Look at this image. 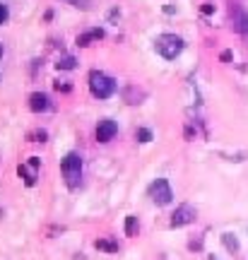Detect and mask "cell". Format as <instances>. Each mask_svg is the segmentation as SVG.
<instances>
[{
    "label": "cell",
    "instance_id": "obj_1",
    "mask_svg": "<svg viewBox=\"0 0 248 260\" xmlns=\"http://www.w3.org/2000/svg\"><path fill=\"white\" fill-rule=\"evenodd\" d=\"M89 92L97 96V99H109L111 94L116 92V80L109 77L101 70H92L89 73Z\"/></svg>",
    "mask_w": 248,
    "mask_h": 260
},
{
    "label": "cell",
    "instance_id": "obj_2",
    "mask_svg": "<svg viewBox=\"0 0 248 260\" xmlns=\"http://www.w3.org/2000/svg\"><path fill=\"white\" fill-rule=\"evenodd\" d=\"M154 48H157V53L164 56L166 60H174L183 51V39L176 37V34H162V37H157Z\"/></svg>",
    "mask_w": 248,
    "mask_h": 260
},
{
    "label": "cell",
    "instance_id": "obj_3",
    "mask_svg": "<svg viewBox=\"0 0 248 260\" xmlns=\"http://www.w3.org/2000/svg\"><path fill=\"white\" fill-rule=\"evenodd\" d=\"M60 169H63V176L68 181V186L70 188L80 186V178H82V159H80V154H75V152L65 154V159L60 161Z\"/></svg>",
    "mask_w": 248,
    "mask_h": 260
},
{
    "label": "cell",
    "instance_id": "obj_4",
    "mask_svg": "<svg viewBox=\"0 0 248 260\" xmlns=\"http://www.w3.org/2000/svg\"><path fill=\"white\" fill-rule=\"evenodd\" d=\"M149 198H152L157 205L171 203V200H174V190L169 186V181H166V178H157L154 183L149 186Z\"/></svg>",
    "mask_w": 248,
    "mask_h": 260
},
{
    "label": "cell",
    "instance_id": "obj_5",
    "mask_svg": "<svg viewBox=\"0 0 248 260\" xmlns=\"http://www.w3.org/2000/svg\"><path fill=\"white\" fill-rule=\"evenodd\" d=\"M195 222V207H191V205H181L178 210H176L174 214H171V226H185V224Z\"/></svg>",
    "mask_w": 248,
    "mask_h": 260
},
{
    "label": "cell",
    "instance_id": "obj_6",
    "mask_svg": "<svg viewBox=\"0 0 248 260\" xmlns=\"http://www.w3.org/2000/svg\"><path fill=\"white\" fill-rule=\"evenodd\" d=\"M116 133H118V125H116V121H111V118H104V121H99V125H97V140H99V142L113 140Z\"/></svg>",
    "mask_w": 248,
    "mask_h": 260
},
{
    "label": "cell",
    "instance_id": "obj_7",
    "mask_svg": "<svg viewBox=\"0 0 248 260\" xmlns=\"http://www.w3.org/2000/svg\"><path fill=\"white\" fill-rule=\"evenodd\" d=\"M231 29L239 34H248V12L246 10H231Z\"/></svg>",
    "mask_w": 248,
    "mask_h": 260
},
{
    "label": "cell",
    "instance_id": "obj_8",
    "mask_svg": "<svg viewBox=\"0 0 248 260\" xmlns=\"http://www.w3.org/2000/svg\"><path fill=\"white\" fill-rule=\"evenodd\" d=\"M29 109L34 113H41V111H48L51 109V102H48V96L44 92H34L29 96Z\"/></svg>",
    "mask_w": 248,
    "mask_h": 260
},
{
    "label": "cell",
    "instance_id": "obj_9",
    "mask_svg": "<svg viewBox=\"0 0 248 260\" xmlns=\"http://www.w3.org/2000/svg\"><path fill=\"white\" fill-rule=\"evenodd\" d=\"M94 248L97 251H106V253H118V243L113 241V239H97Z\"/></svg>",
    "mask_w": 248,
    "mask_h": 260
},
{
    "label": "cell",
    "instance_id": "obj_10",
    "mask_svg": "<svg viewBox=\"0 0 248 260\" xmlns=\"http://www.w3.org/2000/svg\"><path fill=\"white\" fill-rule=\"evenodd\" d=\"M123 96H126V102L128 104H142V99H145L147 94L142 92V89H138V87H128Z\"/></svg>",
    "mask_w": 248,
    "mask_h": 260
},
{
    "label": "cell",
    "instance_id": "obj_11",
    "mask_svg": "<svg viewBox=\"0 0 248 260\" xmlns=\"http://www.w3.org/2000/svg\"><path fill=\"white\" fill-rule=\"evenodd\" d=\"M101 37H104V31H101V29H92L89 34L77 37V46H89V41H92V39H101Z\"/></svg>",
    "mask_w": 248,
    "mask_h": 260
},
{
    "label": "cell",
    "instance_id": "obj_12",
    "mask_svg": "<svg viewBox=\"0 0 248 260\" xmlns=\"http://www.w3.org/2000/svg\"><path fill=\"white\" fill-rule=\"evenodd\" d=\"M135 232H138V217L128 214L126 217V236H135Z\"/></svg>",
    "mask_w": 248,
    "mask_h": 260
},
{
    "label": "cell",
    "instance_id": "obj_13",
    "mask_svg": "<svg viewBox=\"0 0 248 260\" xmlns=\"http://www.w3.org/2000/svg\"><path fill=\"white\" fill-rule=\"evenodd\" d=\"M75 63H77V60H75L73 56H63V58H58V63H55V68H58V70H73Z\"/></svg>",
    "mask_w": 248,
    "mask_h": 260
},
{
    "label": "cell",
    "instance_id": "obj_14",
    "mask_svg": "<svg viewBox=\"0 0 248 260\" xmlns=\"http://www.w3.org/2000/svg\"><path fill=\"white\" fill-rule=\"evenodd\" d=\"M17 174L22 178H24V183H27V186H34V183H37V176H34V174H29V169L27 167H19L17 169Z\"/></svg>",
    "mask_w": 248,
    "mask_h": 260
},
{
    "label": "cell",
    "instance_id": "obj_15",
    "mask_svg": "<svg viewBox=\"0 0 248 260\" xmlns=\"http://www.w3.org/2000/svg\"><path fill=\"white\" fill-rule=\"evenodd\" d=\"M222 239H224V246H227L229 251H239V241H236V239H231V234H224Z\"/></svg>",
    "mask_w": 248,
    "mask_h": 260
},
{
    "label": "cell",
    "instance_id": "obj_16",
    "mask_svg": "<svg viewBox=\"0 0 248 260\" xmlns=\"http://www.w3.org/2000/svg\"><path fill=\"white\" fill-rule=\"evenodd\" d=\"M135 138H138L140 142H149V140H152V130H147V128H138Z\"/></svg>",
    "mask_w": 248,
    "mask_h": 260
},
{
    "label": "cell",
    "instance_id": "obj_17",
    "mask_svg": "<svg viewBox=\"0 0 248 260\" xmlns=\"http://www.w3.org/2000/svg\"><path fill=\"white\" fill-rule=\"evenodd\" d=\"M65 3H70V5H75L80 10H89V0H65Z\"/></svg>",
    "mask_w": 248,
    "mask_h": 260
},
{
    "label": "cell",
    "instance_id": "obj_18",
    "mask_svg": "<svg viewBox=\"0 0 248 260\" xmlns=\"http://www.w3.org/2000/svg\"><path fill=\"white\" fill-rule=\"evenodd\" d=\"M29 138H34V142H44V140H46V130H37V133H32Z\"/></svg>",
    "mask_w": 248,
    "mask_h": 260
},
{
    "label": "cell",
    "instance_id": "obj_19",
    "mask_svg": "<svg viewBox=\"0 0 248 260\" xmlns=\"http://www.w3.org/2000/svg\"><path fill=\"white\" fill-rule=\"evenodd\" d=\"M5 22H8V8L0 5V24H5Z\"/></svg>",
    "mask_w": 248,
    "mask_h": 260
},
{
    "label": "cell",
    "instance_id": "obj_20",
    "mask_svg": "<svg viewBox=\"0 0 248 260\" xmlns=\"http://www.w3.org/2000/svg\"><path fill=\"white\" fill-rule=\"evenodd\" d=\"M55 89H58V92H60V89H63V92H70V84L68 82H55Z\"/></svg>",
    "mask_w": 248,
    "mask_h": 260
},
{
    "label": "cell",
    "instance_id": "obj_21",
    "mask_svg": "<svg viewBox=\"0 0 248 260\" xmlns=\"http://www.w3.org/2000/svg\"><path fill=\"white\" fill-rule=\"evenodd\" d=\"M222 60H224V63H229V60H231V51H224V53H222Z\"/></svg>",
    "mask_w": 248,
    "mask_h": 260
},
{
    "label": "cell",
    "instance_id": "obj_22",
    "mask_svg": "<svg viewBox=\"0 0 248 260\" xmlns=\"http://www.w3.org/2000/svg\"><path fill=\"white\" fill-rule=\"evenodd\" d=\"M212 10H214L212 5H202V12H205V15H212Z\"/></svg>",
    "mask_w": 248,
    "mask_h": 260
},
{
    "label": "cell",
    "instance_id": "obj_23",
    "mask_svg": "<svg viewBox=\"0 0 248 260\" xmlns=\"http://www.w3.org/2000/svg\"><path fill=\"white\" fill-rule=\"evenodd\" d=\"M0 58H3V44H0Z\"/></svg>",
    "mask_w": 248,
    "mask_h": 260
}]
</instances>
